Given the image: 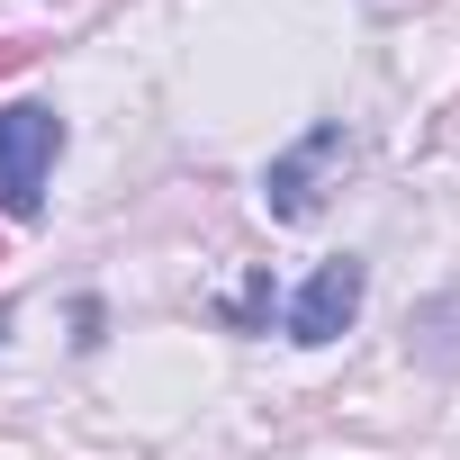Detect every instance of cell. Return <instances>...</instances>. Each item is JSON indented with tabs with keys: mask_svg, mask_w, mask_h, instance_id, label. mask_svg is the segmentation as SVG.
<instances>
[{
	"mask_svg": "<svg viewBox=\"0 0 460 460\" xmlns=\"http://www.w3.org/2000/svg\"><path fill=\"white\" fill-rule=\"evenodd\" d=\"M64 154V118L46 100L0 109V217H37L46 208V172Z\"/></svg>",
	"mask_w": 460,
	"mask_h": 460,
	"instance_id": "obj_1",
	"label": "cell"
},
{
	"mask_svg": "<svg viewBox=\"0 0 460 460\" xmlns=\"http://www.w3.org/2000/svg\"><path fill=\"white\" fill-rule=\"evenodd\" d=\"M334 163H352V136L343 127H307L271 172H262V199H271V217H289V226H307L316 208H325V172Z\"/></svg>",
	"mask_w": 460,
	"mask_h": 460,
	"instance_id": "obj_2",
	"label": "cell"
},
{
	"mask_svg": "<svg viewBox=\"0 0 460 460\" xmlns=\"http://www.w3.org/2000/svg\"><path fill=\"white\" fill-rule=\"evenodd\" d=\"M361 289H370V271H361L352 253L316 262V271H307V289L289 298V343H334V334L361 316Z\"/></svg>",
	"mask_w": 460,
	"mask_h": 460,
	"instance_id": "obj_3",
	"label": "cell"
}]
</instances>
